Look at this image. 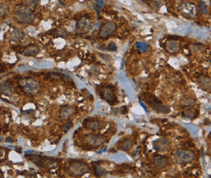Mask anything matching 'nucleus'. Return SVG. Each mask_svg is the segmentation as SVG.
Wrapping results in <instances>:
<instances>
[{
	"mask_svg": "<svg viewBox=\"0 0 211 178\" xmlns=\"http://www.w3.org/2000/svg\"><path fill=\"white\" fill-rule=\"evenodd\" d=\"M15 17L17 21L22 24H30L34 23L36 16L31 8L27 6H22L17 8L15 13Z\"/></svg>",
	"mask_w": 211,
	"mask_h": 178,
	"instance_id": "nucleus-1",
	"label": "nucleus"
},
{
	"mask_svg": "<svg viewBox=\"0 0 211 178\" xmlns=\"http://www.w3.org/2000/svg\"><path fill=\"white\" fill-rule=\"evenodd\" d=\"M26 158L30 160L32 163L36 164L40 168H54L57 166V161L54 159L47 156H38V155H26Z\"/></svg>",
	"mask_w": 211,
	"mask_h": 178,
	"instance_id": "nucleus-2",
	"label": "nucleus"
},
{
	"mask_svg": "<svg viewBox=\"0 0 211 178\" xmlns=\"http://www.w3.org/2000/svg\"><path fill=\"white\" fill-rule=\"evenodd\" d=\"M19 87L25 93L31 96L37 94L40 91L39 84L31 78L21 79L19 81Z\"/></svg>",
	"mask_w": 211,
	"mask_h": 178,
	"instance_id": "nucleus-3",
	"label": "nucleus"
},
{
	"mask_svg": "<svg viewBox=\"0 0 211 178\" xmlns=\"http://www.w3.org/2000/svg\"><path fill=\"white\" fill-rule=\"evenodd\" d=\"M98 92L100 97L110 105H113L117 102L116 92L112 86L110 85L101 86L100 88V90H98Z\"/></svg>",
	"mask_w": 211,
	"mask_h": 178,
	"instance_id": "nucleus-4",
	"label": "nucleus"
},
{
	"mask_svg": "<svg viewBox=\"0 0 211 178\" xmlns=\"http://www.w3.org/2000/svg\"><path fill=\"white\" fill-rule=\"evenodd\" d=\"M68 170H69V173L72 176L76 177H80L89 172V166L84 162H72L69 164Z\"/></svg>",
	"mask_w": 211,
	"mask_h": 178,
	"instance_id": "nucleus-5",
	"label": "nucleus"
},
{
	"mask_svg": "<svg viewBox=\"0 0 211 178\" xmlns=\"http://www.w3.org/2000/svg\"><path fill=\"white\" fill-rule=\"evenodd\" d=\"M117 29V25L113 21H107L101 25L98 31V36L102 39H106L112 36Z\"/></svg>",
	"mask_w": 211,
	"mask_h": 178,
	"instance_id": "nucleus-6",
	"label": "nucleus"
},
{
	"mask_svg": "<svg viewBox=\"0 0 211 178\" xmlns=\"http://www.w3.org/2000/svg\"><path fill=\"white\" fill-rule=\"evenodd\" d=\"M193 159H194L193 153L187 150H178L174 154V161L178 164L189 163Z\"/></svg>",
	"mask_w": 211,
	"mask_h": 178,
	"instance_id": "nucleus-7",
	"label": "nucleus"
},
{
	"mask_svg": "<svg viewBox=\"0 0 211 178\" xmlns=\"http://www.w3.org/2000/svg\"><path fill=\"white\" fill-rule=\"evenodd\" d=\"M85 141L93 148H99L106 142V139L99 134H88L85 136Z\"/></svg>",
	"mask_w": 211,
	"mask_h": 178,
	"instance_id": "nucleus-8",
	"label": "nucleus"
},
{
	"mask_svg": "<svg viewBox=\"0 0 211 178\" xmlns=\"http://www.w3.org/2000/svg\"><path fill=\"white\" fill-rule=\"evenodd\" d=\"M149 105L151 106L152 108L158 111V113H168L170 112V108L168 106H166L163 105L161 103L160 101L157 99L156 97H154V96H150L149 100H148Z\"/></svg>",
	"mask_w": 211,
	"mask_h": 178,
	"instance_id": "nucleus-9",
	"label": "nucleus"
},
{
	"mask_svg": "<svg viewBox=\"0 0 211 178\" xmlns=\"http://www.w3.org/2000/svg\"><path fill=\"white\" fill-rule=\"evenodd\" d=\"M92 28V22L89 19H81L76 24V31L80 33H84Z\"/></svg>",
	"mask_w": 211,
	"mask_h": 178,
	"instance_id": "nucleus-10",
	"label": "nucleus"
},
{
	"mask_svg": "<svg viewBox=\"0 0 211 178\" xmlns=\"http://www.w3.org/2000/svg\"><path fill=\"white\" fill-rule=\"evenodd\" d=\"M40 52V48L36 44H31L26 45L25 47L23 48L21 53L26 57H35Z\"/></svg>",
	"mask_w": 211,
	"mask_h": 178,
	"instance_id": "nucleus-11",
	"label": "nucleus"
},
{
	"mask_svg": "<svg viewBox=\"0 0 211 178\" xmlns=\"http://www.w3.org/2000/svg\"><path fill=\"white\" fill-rule=\"evenodd\" d=\"M83 125L86 129H89L90 131H98L101 127V122L98 119L94 118H89L86 119L83 123Z\"/></svg>",
	"mask_w": 211,
	"mask_h": 178,
	"instance_id": "nucleus-12",
	"label": "nucleus"
},
{
	"mask_svg": "<svg viewBox=\"0 0 211 178\" xmlns=\"http://www.w3.org/2000/svg\"><path fill=\"white\" fill-rule=\"evenodd\" d=\"M153 146L156 151H166L170 149V143L167 140L160 139L153 142Z\"/></svg>",
	"mask_w": 211,
	"mask_h": 178,
	"instance_id": "nucleus-13",
	"label": "nucleus"
},
{
	"mask_svg": "<svg viewBox=\"0 0 211 178\" xmlns=\"http://www.w3.org/2000/svg\"><path fill=\"white\" fill-rule=\"evenodd\" d=\"M25 32L22 29L16 28V29H15V30L11 32V33H10L9 37H10V40L12 41V42H19L20 41H22L23 38L25 37Z\"/></svg>",
	"mask_w": 211,
	"mask_h": 178,
	"instance_id": "nucleus-14",
	"label": "nucleus"
},
{
	"mask_svg": "<svg viewBox=\"0 0 211 178\" xmlns=\"http://www.w3.org/2000/svg\"><path fill=\"white\" fill-rule=\"evenodd\" d=\"M74 109L72 106L65 105L63 106L62 109L59 112V116L63 120H68L69 119L72 115L73 114Z\"/></svg>",
	"mask_w": 211,
	"mask_h": 178,
	"instance_id": "nucleus-15",
	"label": "nucleus"
},
{
	"mask_svg": "<svg viewBox=\"0 0 211 178\" xmlns=\"http://www.w3.org/2000/svg\"><path fill=\"white\" fill-rule=\"evenodd\" d=\"M166 50L168 51L169 53H177L178 51L180 50V44L179 42L176 41H172V40H169L166 43Z\"/></svg>",
	"mask_w": 211,
	"mask_h": 178,
	"instance_id": "nucleus-16",
	"label": "nucleus"
},
{
	"mask_svg": "<svg viewBox=\"0 0 211 178\" xmlns=\"http://www.w3.org/2000/svg\"><path fill=\"white\" fill-rule=\"evenodd\" d=\"M154 164L158 169H163L168 164V159L165 156H157L154 159Z\"/></svg>",
	"mask_w": 211,
	"mask_h": 178,
	"instance_id": "nucleus-17",
	"label": "nucleus"
},
{
	"mask_svg": "<svg viewBox=\"0 0 211 178\" xmlns=\"http://www.w3.org/2000/svg\"><path fill=\"white\" fill-rule=\"evenodd\" d=\"M198 84L199 86L206 91H210L211 90V79L208 77L203 76L198 79Z\"/></svg>",
	"mask_w": 211,
	"mask_h": 178,
	"instance_id": "nucleus-18",
	"label": "nucleus"
},
{
	"mask_svg": "<svg viewBox=\"0 0 211 178\" xmlns=\"http://www.w3.org/2000/svg\"><path fill=\"white\" fill-rule=\"evenodd\" d=\"M13 92H14V89L10 84L3 83L1 84V93H2V95L10 96L13 94Z\"/></svg>",
	"mask_w": 211,
	"mask_h": 178,
	"instance_id": "nucleus-19",
	"label": "nucleus"
},
{
	"mask_svg": "<svg viewBox=\"0 0 211 178\" xmlns=\"http://www.w3.org/2000/svg\"><path fill=\"white\" fill-rule=\"evenodd\" d=\"M93 172L95 173L96 177H106V176L107 175V171H106L103 168H101L98 164H95V165L93 166Z\"/></svg>",
	"mask_w": 211,
	"mask_h": 178,
	"instance_id": "nucleus-20",
	"label": "nucleus"
},
{
	"mask_svg": "<svg viewBox=\"0 0 211 178\" xmlns=\"http://www.w3.org/2000/svg\"><path fill=\"white\" fill-rule=\"evenodd\" d=\"M51 33L53 34L55 37H63L65 38L68 36V32L65 30L63 28H57L52 31Z\"/></svg>",
	"mask_w": 211,
	"mask_h": 178,
	"instance_id": "nucleus-21",
	"label": "nucleus"
},
{
	"mask_svg": "<svg viewBox=\"0 0 211 178\" xmlns=\"http://www.w3.org/2000/svg\"><path fill=\"white\" fill-rule=\"evenodd\" d=\"M132 147H133V142L131 139H125L124 142H121V144L119 146L120 149L123 151L131 150Z\"/></svg>",
	"mask_w": 211,
	"mask_h": 178,
	"instance_id": "nucleus-22",
	"label": "nucleus"
},
{
	"mask_svg": "<svg viewBox=\"0 0 211 178\" xmlns=\"http://www.w3.org/2000/svg\"><path fill=\"white\" fill-rule=\"evenodd\" d=\"M182 116L186 118H192V117H196L197 116V112H195L192 109H187L182 113Z\"/></svg>",
	"mask_w": 211,
	"mask_h": 178,
	"instance_id": "nucleus-23",
	"label": "nucleus"
},
{
	"mask_svg": "<svg viewBox=\"0 0 211 178\" xmlns=\"http://www.w3.org/2000/svg\"><path fill=\"white\" fill-rule=\"evenodd\" d=\"M195 100L192 99V98H184L181 101V105L185 106V107H189V106L194 105Z\"/></svg>",
	"mask_w": 211,
	"mask_h": 178,
	"instance_id": "nucleus-24",
	"label": "nucleus"
},
{
	"mask_svg": "<svg viewBox=\"0 0 211 178\" xmlns=\"http://www.w3.org/2000/svg\"><path fill=\"white\" fill-rule=\"evenodd\" d=\"M26 2H28L27 7L30 8L31 7H37V3H38V0H26Z\"/></svg>",
	"mask_w": 211,
	"mask_h": 178,
	"instance_id": "nucleus-25",
	"label": "nucleus"
},
{
	"mask_svg": "<svg viewBox=\"0 0 211 178\" xmlns=\"http://www.w3.org/2000/svg\"><path fill=\"white\" fill-rule=\"evenodd\" d=\"M7 15V11H6V7L3 4H1V17H5Z\"/></svg>",
	"mask_w": 211,
	"mask_h": 178,
	"instance_id": "nucleus-26",
	"label": "nucleus"
},
{
	"mask_svg": "<svg viewBox=\"0 0 211 178\" xmlns=\"http://www.w3.org/2000/svg\"><path fill=\"white\" fill-rule=\"evenodd\" d=\"M72 127V123L71 122H69L66 123V124H65L64 126H63V129H64L65 132H67V131H69V130H70Z\"/></svg>",
	"mask_w": 211,
	"mask_h": 178,
	"instance_id": "nucleus-27",
	"label": "nucleus"
},
{
	"mask_svg": "<svg viewBox=\"0 0 211 178\" xmlns=\"http://www.w3.org/2000/svg\"><path fill=\"white\" fill-rule=\"evenodd\" d=\"M6 141H7V142H12V140H11V139H10V138H8V139H6Z\"/></svg>",
	"mask_w": 211,
	"mask_h": 178,
	"instance_id": "nucleus-28",
	"label": "nucleus"
},
{
	"mask_svg": "<svg viewBox=\"0 0 211 178\" xmlns=\"http://www.w3.org/2000/svg\"><path fill=\"white\" fill-rule=\"evenodd\" d=\"M141 2H143V3H148L149 2V0H141Z\"/></svg>",
	"mask_w": 211,
	"mask_h": 178,
	"instance_id": "nucleus-29",
	"label": "nucleus"
}]
</instances>
